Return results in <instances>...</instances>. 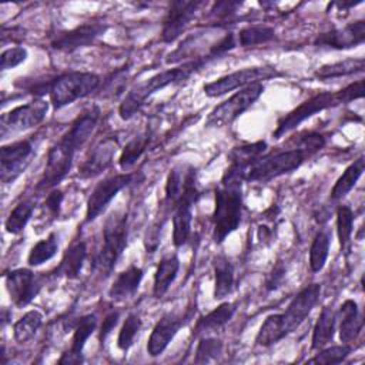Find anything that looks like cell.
Returning a JSON list of instances; mask_svg holds the SVG:
<instances>
[{
    "label": "cell",
    "instance_id": "6da1fadb",
    "mask_svg": "<svg viewBox=\"0 0 365 365\" xmlns=\"http://www.w3.org/2000/svg\"><path fill=\"white\" fill-rule=\"evenodd\" d=\"M244 174L245 167L231 163L221 178L220 187L215 190L212 238L217 244H221L241 222Z\"/></svg>",
    "mask_w": 365,
    "mask_h": 365
},
{
    "label": "cell",
    "instance_id": "7a4b0ae2",
    "mask_svg": "<svg viewBox=\"0 0 365 365\" xmlns=\"http://www.w3.org/2000/svg\"><path fill=\"white\" fill-rule=\"evenodd\" d=\"M208 60H210L208 57H197V58L185 61L181 66H177L174 68H168L161 73H157L155 76L150 77L148 80L134 86L125 94L123 101L120 103V107H118L120 117L123 120H130L134 114H137V111L144 106L145 100L153 93L187 80L191 74H194L204 64H207Z\"/></svg>",
    "mask_w": 365,
    "mask_h": 365
},
{
    "label": "cell",
    "instance_id": "3957f363",
    "mask_svg": "<svg viewBox=\"0 0 365 365\" xmlns=\"http://www.w3.org/2000/svg\"><path fill=\"white\" fill-rule=\"evenodd\" d=\"M364 96V80H358L355 83H351L345 88L339 91H325V93H318L312 96L311 98L305 100L301 103L298 107H295L292 111H289L287 115H284L272 133L274 138H281L287 133L292 131L297 128L302 121L307 118L312 117L314 114L324 111L331 107H336L339 104H346L352 100L362 98Z\"/></svg>",
    "mask_w": 365,
    "mask_h": 365
},
{
    "label": "cell",
    "instance_id": "277c9868",
    "mask_svg": "<svg viewBox=\"0 0 365 365\" xmlns=\"http://www.w3.org/2000/svg\"><path fill=\"white\" fill-rule=\"evenodd\" d=\"M127 214H111L103 228V245L91 262L96 272L101 274L103 277H108L111 274L127 245Z\"/></svg>",
    "mask_w": 365,
    "mask_h": 365
},
{
    "label": "cell",
    "instance_id": "5b68a950",
    "mask_svg": "<svg viewBox=\"0 0 365 365\" xmlns=\"http://www.w3.org/2000/svg\"><path fill=\"white\" fill-rule=\"evenodd\" d=\"M307 155L308 154L298 147L292 150L277 151L268 155H261L248 165L244 180L267 182L272 178L292 173L294 170L299 168Z\"/></svg>",
    "mask_w": 365,
    "mask_h": 365
},
{
    "label": "cell",
    "instance_id": "8992f818",
    "mask_svg": "<svg viewBox=\"0 0 365 365\" xmlns=\"http://www.w3.org/2000/svg\"><path fill=\"white\" fill-rule=\"evenodd\" d=\"M100 86V77L94 73L70 71L54 78L48 87L50 101L56 110L83 98Z\"/></svg>",
    "mask_w": 365,
    "mask_h": 365
},
{
    "label": "cell",
    "instance_id": "52a82bcc",
    "mask_svg": "<svg viewBox=\"0 0 365 365\" xmlns=\"http://www.w3.org/2000/svg\"><path fill=\"white\" fill-rule=\"evenodd\" d=\"M264 93L262 83H254L234 93L228 100L218 104L207 117V127H224L231 124L247 111Z\"/></svg>",
    "mask_w": 365,
    "mask_h": 365
},
{
    "label": "cell",
    "instance_id": "ba28073f",
    "mask_svg": "<svg viewBox=\"0 0 365 365\" xmlns=\"http://www.w3.org/2000/svg\"><path fill=\"white\" fill-rule=\"evenodd\" d=\"M281 73L271 66L261 67H248L242 70H237L227 76H222L211 83L204 84L202 90L208 97H220L232 90L247 87L254 83H261L262 80H269L274 77H279Z\"/></svg>",
    "mask_w": 365,
    "mask_h": 365
},
{
    "label": "cell",
    "instance_id": "9c48e42d",
    "mask_svg": "<svg viewBox=\"0 0 365 365\" xmlns=\"http://www.w3.org/2000/svg\"><path fill=\"white\" fill-rule=\"evenodd\" d=\"M76 151L77 150L64 137H61L54 145H51L47 153L44 173L37 184V188L50 190L57 187V184L61 182L68 174Z\"/></svg>",
    "mask_w": 365,
    "mask_h": 365
},
{
    "label": "cell",
    "instance_id": "30bf717a",
    "mask_svg": "<svg viewBox=\"0 0 365 365\" xmlns=\"http://www.w3.org/2000/svg\"><path fill=\"white\" fill-rule=\"evenodd\" d=\"M134 174L124 173V174H115L111 177L104 178L100 181L93 192L90 194L87 200V210H86V222L94 221L111 202V200L127 185H130L134 181Z\"/></svg>",
    "mask_w": 365,
    "mask_h": 365
},
{
    "label": "cell",
    "instance_id": "8fae6325",
    "mask_svg": "<svg viewBox=\"0 0 365 365\" xmlns=\"http://www.w3.org/2000/svg\"><path fill=\"white\" fill-rule=\"evenodd\" d=\"M33 145L30 140H20L1 147L0 178L3 184H13L30 164Z\"/></svg>",
    "mask_w": 365,
    "mask_h": 365
},
{
    "label": "cell",
    "instance_id": "7c38bea8",
    "mask_svg": "<svg viewBox=\"0 0 365 365\" xmlns=\"http://www.w3.org/2000/svg\"><path fill=\"white\" fill-rule=\"evenodd\" d=\"M200 197L197 188L195 170L185 167H175L170 171L165 182V204L174 208L180 201L188 200L197 202Z\"/></svg>",
    "mask_w": 365,
    "mask_h": 365
},
{
    "label": "cell",
    "instance_id": "4fadbf2b",
    "mask_svg": "<svg viewBox=\"0 0 365 365\" xmlns=\"http://www.w3.org/2000/svg\"><path fill=\"white\" fill-rule=\"evenodd\" d=\"M48 111V103L43 98L19 106L1 117V133L24 131L40 124Z\"/></svg>",
    "mask_w": 365,
    "mask_h": 365
},
{
    "label": "cell",
    "instance_id": "5bb4252c",
    "mask_svg": "<svg viewBox=\"0 0 365 365\" xmlns=\"http://www.w3.org/2000/svg\"><path fill=\"white\" fill-rule=\"evenodd\" d=\"M107 29L108 26L101 21L83 23L68 31H63L57 34L51 40V47L58 51L71 53L94 43V40L101 34H104Z\"/></svg>",
    "mask_w": 365,
    "mask_h": 365
},
{
    "label": "cell",
    "instance_id": "9a60e30c",
    "mask_svg": "<svg viewBox=\"0 0 365 365\" xmlns=\"http://www.w3.org/2000/svg\"><path fill=\"white\" fill-rule=\"evenodd\" d=\"M321 294L319 284H309L302 288L288 304L287 309L281 314L284 327L288 334L294 332L309 315Z\"/></svg>",
    "mask_w": 365,
    "mask_h": 365
},
{
    "label": "cell",
    "instance_id": "2e32d148",
    "mask_svg": "<svg viewBox=\"0 0 365 365\" xmlns=\"http://www.w3.org/2000/svg\"><path fill=\"white\" fill-rule=\"evenodd\" d=\"M200 6H201V1H192V0L173 1L164 19L161 40L165 43H173L174 40H177L188 27L190 21L194 19Z\"/></svg>",
    "mask_w": 365,
    "mask_h": 365
},
{
    "label": "cell",
    "instance_id": "e0dca14e",
    "mask_svg": "<svg viewBox=\"0 0 365 365\" xmlns=\"http://www.w3.org/2000/svg\"><path fill=\"white\" fill-rule=\"evenodd\" d=\"M6 289L16 307H26L38 294L43 282L27 268L10 271L6 277Z\"/></svg>",
    "mask_w": 365,
    "mask_h": 365
},
{
    "label": "cell",
    "instance_id": "ac0fdd59",
    "mask_svg": "<svg viewBox=\"0 0 365 365\" xmlns=\"http://www.w3.org/2000/svg\"><path fill=\"white\" fill-rule=\"evenodd\" d=\"M365 40V21L358 20L346 24L341 29H334L325 33H319L314 46L321 48H332V50H346L362 44Z\"/></svg>",
    "mask_w": 365,
    "mask_h": 365
},
{
    "label": "cell",
    "instance_id": "d6986e66",
    "mask_svg": "<svg viewBox=\"0 0 365 365\" xmlns=\"http://www.w3.org/2000/svg\"><path fill=\"white\" fill-rule=\"evenodd\" d=\"M185 317L177 312L164 314L153 328V332L147 342V352L150 356L161 355L168 344L173 341L178 329L184 325Z\"/></svg>",
    "mask_w": 365,
    "mask_h": 365
},
{
    "label": "cell",
    "instance_id": "ffe728a7",
    "mask_svg": "<svg viewBox=\"0 0 365 365\" xmlns=\"http://www.w3.org/2000/svg\"><path fill=\"white\" fill-rule=\"evenodd\" d=\"M117 151V140L113 137H107L100 141L90 155L81 163L78 167V177L80 178H93L103 171H106L115 155Z\"/></svg>",
    "mask_w": 365,
    "mask_h": 365
},
{
    "label": "cell",
    "instance_id": "44dd1931",
    "mask_svg": "<svg viewBox=\"0 0 365 365\" xmlns=\"http://www.w3.org/2000/svg\"><path fill=\"white\" fill-rule=\"evenodd\" d=\"M336 319H339L341 342L351 345L358 338V335L361 334L362 327H364V321L359 314L356 302L354 299H346L341 305V308L336 314Z\"/></svg>",
    "mask_w": 365,
    "mask_h": 365
},
{
    "label": "cell",
    "instance_id": "7402d4cb",
    "mask_svg": "<svg viewBox=\"0 0 365 365\" xmlns=\"http://www.w3.org/2000/svg\"><path fill=\"white\" fill-rule=\"evenodd\" d=\"M100 118V110L98 107L93 106L90 110L81 113L71 124L70 130L63 135L76 150L84 145V143L90 138L93 134L97 121Z\"/></svg>",
    "mask_w": 365,
    "mask_h": 365
},
{
    "label": "cell",
    "instance_id": "603a6c76",
    "mask_svg": "<svg viewBox=\"0 0 365 365\" xmlns=\"http://www.w3.org/2000/svg\"><path fill=\"white\" fill-rule=\"evenodd\" d=\"M143 275L144 272L141 268L135 265H130L127 269H124L117 275V278L114 279V282L108 289V297L117 302L125 301L127 298L133 297L141 284Z\"/></svg>",
    "mask_w": 365,
    "mask_h": 365
},
{
    "label": "cell",
    "instance_id": "cb8c5ba5",
    "mask_svg": "<svg viewBox=\"0 0 365 365\" xmlns=\"http://www.w3.org/2000/svg\"><path fill=\"white\" fill-rule=\"evenodd\" d=\"M87 258V247L84 241H77L64 252L60 264L56 267L53 277H66L74 279L80 275L83 264Z\"/></svg>",
    "mask_w": 365,
    "mask_h": 365
},
{
    "label": "cell",
    "instance_id": "d4e9b609",
    "mask_svg": "<svg viewBox=\"0 0 365 365\" xmlns=\"http://www.w3.org/2000/svg\"><path fill=\"white\" fill-rule=\"evenodd\" d=\"M194 204L192 201L182 200L173 208V242L175 247H182L190 240Z\"/></svg>",
    "mask_w": 365,
    "mask_h": 365
},
{
    "label": "cell",
    "instance_id": "484cf974",
    "mask_svg": "<svg viewBox=\"0 0 365 365\" xmlns=\"http://www.w3.org/2000/svg\"><path fill=\"white\" fill-rule=\"evenodd\" d=\"M178 269H180V261L175 254L165 255L161 258L154 274V284H153L154 298H163L167 294V291L170 289L171 284L177 277Z\"/></svg>",
    "mask_w": 365,
    "mask_h": 365
},
{
    "label": "cell",
    "instance_id": "4316f807",
    "mask_svg": "<svg viewBox=\"0 0 365 365\" xmlns=\"http://www.w3.org/2000/svg\"><path fill=\"white\" fill-rule=\"evenodd\" d=\"M335 324L336 312L331 307H324L312 331V349H322L332 341L335 334Z\"/></svg>",
    "mask_w": 365,
    "mask_h": 365
},
{
    "label": "cell",
    "instance_id": "83f0119b",
    "mask_svg": "<svg viewBox=\"0 0 365 365\" xmlns=\"http://www.w3.org/2000/svg\"><path fill=\"white\" fill-rule=\"evenodd\" d=\"M235 307L237 305L234 302H222L215 309H212L207 315L201 317L195 322L194 335L207 334V332H211V331H215V329H220L221 327H224L232 318V315L235 312Z\"/></svg>",
    "mask_w": 365,
    "mask_h": 365
},
{
    "label": "cell",
    "instance_id": "f1b7e54d",
    "mask_svg": "<svg viewBox=\"0 0 365 365\" xmlns=\"http://www.w3.org/2000/svg\"><path fill=\"white\" fill-rule=\"evenodd\" d=\"M234 285V267L231 261L218 255L214 261V298L224 299L230 295Z\"/></svg>",
    "mask_w": 365,
    "mask_h": 365
},
{
    "label": "cell",
    "instance_id": "f546056e",
    "mask_svg": "<svg viewBox=\"0 0 365 365\" xmlns=\"http://www.w3.org/2000/svg\"><path fill=\"white\" fill-rule=\"evenodd\" d=\"M365 67L364 58H345L342 61L324 64L318 67L314 73V77L318 80H329L336 77H344L362 71Z\"/></svg>",
    "mask_w": 365,
    "mask_h": 365
},
{
    "label": "cell",
    "instance_id": "4dcf8cb0",
    "mask_svg": "<svg viewBox=\"0 0 365 365\" xmlns=\"http://www.w3.org/2000/svg\"><path fill=\"white\" fill-rule=\"evenodd\" d=\"M288 335L281 314H271L265 318L262 322L257 336H255V344L259 346H269L281 341Z\"/></svg>",
    "mask_w": 365,
    "mask_h": 365
},
{
    "label": "cell",
    "instance_id": "1f68e13d",
    "mask_svg": "<svg viewBox=\"0 0 365 365\" xmlns=\"http://www.w3.org/2000/svg\"><path fill=\"white\" fill-rule=\"evenodd\" d=\"M365 168L364 157H359L356 161H354L351 165L346 167V170L342 173V175L336 180L331 190V198L332 200H341L344 198L358 182L359 177L362 175Z\"/></svg>",
    "mask_w": 365,
    "mask_h": 365
},
{
    "label": "cell",
    "instance_id": "d6a6232c",
    "mask_svg": "<svg viewBox=\"0 0 365 365\" xmlns=\"http://www.w3.org/2000/svg\"><path fill=\"white\" fill-rule=\"evenodd\" d=\"M43 324V315L37 309L26 312L14 325H13V338L19 344H24L34 338L37 331Z\"/></svg>",
    "mask_w": 365,
    "mask_h": 365
},
{
    "label": "cell",
    "instance_id": "836d02e7",
    "mask_svg": "<svg viewBox=\"0 0 365 365\" xmlns=\"http://www.w3.org/2000/svg\"><path fill=\"white\" fill-rule=\"evenodd\" d=\"M58 250V238L56 232L48 234L47 238L40 240L37 244L33 245V248L29 252L27 262L30 267H38L44 264L46 261L51 259Z\"/></svg>",
    "mask_w": 365,
    "mask_h": 365
},
{
    "label": "cell",
    "instance_id": "e575fe53",
    "mask_svg": "<svg viewBox=\"0 0 365 365\" xmlns=\"http://www.w3.org/2000/svg\"><path fill=\"white\" fill-rule=\"evenodd\" d=\"M34 211V202L33 200H24L20 201L9 214L6 222H4V228L7 232L10 234H20L24 227L27 225L29 220L31 218V214Z\"/></svg>",
    "mask_w": 365,
    "mask_h": 365
},
{
    "label": "cell",
    "instance_id": "d590c367",
    "mask_svg": "<svg viewBox=\"0 0 365 365\" xmlns=\"http://www.w3.org/2000/svg\"><path fill=\"white\" fill-rule=\"evenodd\" d=\"M148 143H150L148 133L140 134L138 137H134L133 140H130L125 144V147L123 148V153L120 155V160H118L120 168L124 171L130 170L137 163V160L141 157V154L145 151Z\"/></svg>",
    "mask_w": 365,
    "mask_h": 365
},
{
    "label": "cell",
    "instance_id": "8d00e7d4",
    "mask_svg": "<svg viewBox=\"0 0 365 365\" xmlns=\"http://www.w3.org/2000/svg\"><path fill=\"white\" fill-rule=\"evenodd\" d=\"M329 235L325 231H318L309 248V268L312 272H319L328 258Z\"/></svg>",
    "mask_w": 365,
    "mask_h": 365
},
{
    "label": "cell",
    "instance_id": "74e56055",
    "mask_svg": "<svg viewBox=\"0 0 365 365\" xmlns=\"http://www.w3.org/2000/svg\"><path fill=\"white\" fill-rule=\"evenodd\" d=\"M275 36V31L269 26H248L238 33V43L242 47H250V46H257L267 43L272 40Z\"/></svg>",
    "mask_w": 365,
    "mask_h": 365
},
{
    "label": "cell",
    "instance_id": "f35d334b",
    "mask_svg": "<svg viewBox=\"0 0 365 365\" xmlns=\"http://www.w3.org/2000/svg\"><path fill=\"white\" fill-rule=\"evenodd\" d=\"M97 327V317L94 314H87L83 315L74 329L73 339H71V346L70 349L74 352H83V348L86 345V341L90 338V335L94 332Z\"/></svg>",
    "mask_w": 365,
    "mask_h": 365
},
{
    "label": "cell",
    "instance_id": "ab89813d",
    "mask_svg": "<svg viewBox=\"0 0 365 365\" xmlns=\"http://www.w3.org/2000/svg\"><path fill=\"white\" fill-rule=\"evenodd\" d=\"M140 328H141L140 317L134 312L128 314L123 327H121V329H120V332H118V336H117V346L123 352H127L131 348Z\"/></svg>",
    "mask_w": 365,
    "mask_h": 365
},
{
    "label": "cell",
    "instance_id": "60d3db41",
    "mask_svg": "<svg viewBox=\"0 0 365 365\" xmlns=\"http://www.w3.org/2000/svg\"><path fill=\"white\" fill-rule=\"evenodd\" d=\"M354 230V212L348 205H339L336 210V234L341 248L349 244Z\"/></svg>",
    "mask_w": 365,
    "mask_h": 365
},
{
    "label": "cell",
    "instance_id": "b9f144b4",
    "mask_svg": "<svg viewBox=\"0 0 365 365\" xmlns=\"http://www.w3.org/2000/svg\"><path fill=\"white\" fill-rule=\"evenodd\" d=\"M222 352V342L218 338H201L197 349H195V356L194 362L195 364H208L214 359H217Z\"/></svg>",
    "mask_w": 365,
    "mask_h": 365
},
{
    "label": "cell",
    "instance_id": "7bdbcfd3",
    "mask_svg": "<svg viewBox=\"0 0 365 365\" xmlns=\"http://www.w3.org/2000/svg\"><path fill=\"white\" fill-rule=\"evenodd\" d=\"M351 352V345L342 344V345H335L329 348H322L315 356L308 359V364H324V365H334L342 362Z\"/></svg>",
    "mask_w": 365,
    "mask_h": 365
},
{
    "label": "cell",
    "instance_id": "ee69618b",
    "mask_svg": "<svg viewBox=\"0 0 365 365\" xmlns=\"http://www.w3.org/2000/svg\"><path fill=\"white\" fill-rule=\"evenodd\" d=\"M26 58H27V50L24 47H21V46L10 47L1 53V58H0L1 70L6 71L10 68H14L16 66L21 64Z\"/></svg>",
    "mask_w": 365,
    "mask_h": 365
},
{
    "label": "cell",
    "instance_id": "f6af8a7d",
    "mask_svg": "<svg viewBox=\"0 0 365 365\" xmlns=\"http://www.w3.org/2000/svg\"><path fill=\"white\" fill-rule=\"evenodd\" d=\"M285 272H287V268L282 262H277L272 269L269 271V274L267 275V279H265V289L267 291H275L278 287H281V284L284 282V278H285Z\"/></svg>",
    "mask_w": 365,
    "mask_h": 365
},
{
    "label": "cell",
    "instance_id": "bcb514c9",
    "mask_svg": "<svg viewBox=\"0 0 365 365\" xmlns=\"http://www.w3.org/2000/svg\"><path fill=\"white\" fill-rule=\"evenodd\" d=\"M235 47V40H234V34L232 33H228L225 34L215 46L211 47L210 53H208V58H217L222 54H225L228 50L234 48Z\"/></svg>",
    "mask_w": 365,
    "mask_h": 365
},
{
    "label": "cell",
    "instance_id": "7dc6e473",
    "mask_svg": "<svg viewBox=\"0 0 365 365\" xmlns=\"http://www.w3.org/2000/svg\"><path fill=\"white\" fill-rule=\"evenodd\" d=\"M63 192L60 190H51L50 194L47 195V198L44 200V210L51 215V217H57L58 215V211H60V207H61V202H63Z\"/></svg>",
    "mask_w": 365,
    "mask_h": 365
},
{
    "label": "cell",
    "instance_id": "c3c4849f",
    "mask_svg": "<svg viewBox=\"0 0 365 365\" xmlns=\"http://www.w3.org/2000/svg\"><path fill=\"white\" fill-rule=\"evenodd\" d=\"M120 318V314L117 311H111L110 314L106 315V318L103 319V324L100 327V334H98V341L103 345L107 339V336L111 334V331L114 329V327L117 325Z\"/></svg>",
    "mask_w": 365,
    "mask_h": 365
},
{
    "label": "cell",
    "instance_id": "681fc988",
    "mask_svg": "<svg viewBox=\"0 0 365 365\" xmlns=\"http://www.w3.org/2000/svg\"><path fill=\"white\" fill-rule=\"evenodd\" d=\"M160 225H155V227H151L148 228L147 234H145V240H144V245H145V250L147 252H154L157 250V247L160 245Z\"/></svg>",
    "mask_w": 365,
    "mask_h": 365
},
{
    "label": "cell",
    "instance_id": "f907efd6",
    "mask_svg": "<svg viewBox=\"0 0 365 365\" xmlns=\"http://www.w3.org/2000/svg\"><path fill=\"white\" fill-rule=\"evenodd\" d=\"M241 6V3L237 1H220L214 4V9L211 10L217 17H228L234 10Z\"/></svg>",
    "mask_w": 365,
    "mask_h": 365
},
{
    "label": "cell",
    "instance_id": "816d5d0a",
    "mask_svg": "<svg viewBox=\"0 0 365 365\" xmlns=\"http://www.w3.org/2000/svg\"><path fill=\"white\" fill-rule=\"evenodd\" d=\"M83 361H84L83 354L74 352V351L68 349V351H66V352L61 355V358L58 359V364H81Z\"/></svg>",
    "mask_w": 365,
    "mask_h": 365
}]
</instances>
